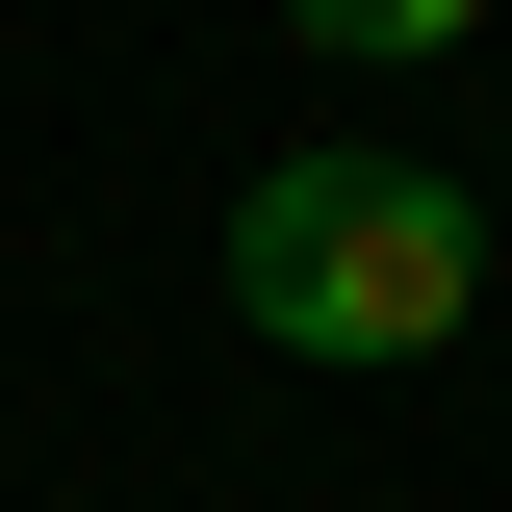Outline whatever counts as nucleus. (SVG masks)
<instances>
[{"label":"nucleus","instance_id":"f257e3e1","mask_svg":"<svg viewBox=\"0 0 512 512\" xmlns=\"http://www.w3.org/2000/svg\"><path fill=\"white\" fill-rule=\"evenodd\" d=\"M231 308L282 333V359H436V333L487 308V205H461L436 154H256Z\"/></svg>","mask_w":512,"mask_h":512},{"label":"nucleus","instance_id":"f03ea898","mask_svg":"<svg viewBox=\"0 0 512 512\" xmlns=\"http://www.w3.org/2000/svg\"><path fill=\"white\" fill-rule=\"evenodd\" d=\"M333 52H461V26H487V0H308Z\"/></svg>","mask_w":512,"mask_h":512}]
</instances>
